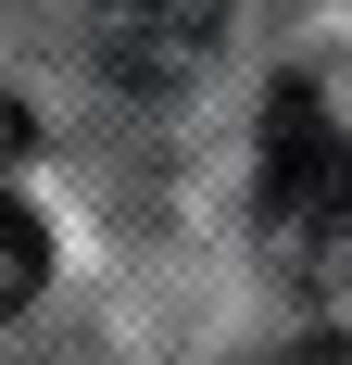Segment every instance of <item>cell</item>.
I'll use <instances>...</instances> for the list:
<instances>
[{
  "label": "cell",
  "instance_id": "3957f363",
  "mask_svg": "<svg viewBox=\"0 0 352 365\" xmlns=\"http://www.w3.org/2000/svg\"><path fill=\"white\" fill-rule=\"evenodd\" d=\"M101 26H113V38H164V51H202L214 0H101Z\"/></svg>",
  "mask_w": 352,
  "mask_h": 365
},
{
  "label": "cell",
  "instance_id": "277c9868",
  "mask_svg": "<svg viewBox=\"0 0 352 365\" xmlns=\"http://www.w3.org/2000/svg\"><path fill=\"white\" fill-rule=\"evenodd\" d=\"M289 365H352V340H302V353H289Z\"/></svg>",
  "mask_w": 352,
  "mask_h": 365
},
{
  "label": "cell",
  "instance_id": "6da1fadb",
  "mask_svg": "<svg viewBox=\"0 0 352 365\" xmlns=\"http://www.w3.org/2000/svg\"><path fill=\"white\" fill-rule=\"evenodd\" d=\"M252 227H264V264H277L289 290H340L352 277V139L327 126L315 88H277V101H264Z\"/></svg>",
  "mask_w": 352,
  "mask_h": 365
},
{
  "label": "cell",
  "instance_id": "7a4b0ae2",
  "mask_svg": "<svg viewBox=\"0 0 352 365\" xmlns=\"http://www.w3.org/2000/svg\"><path fill=\"white\" fill-rule=\"evenodd\" d=\"M38 277H51V227H38L26 202H0V315L38 302Z\"/></svg>",
  "mask_w": 352,
  "mask_h": 365
}]
</instances>
